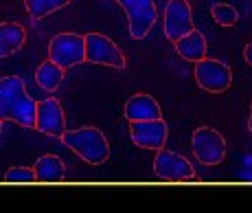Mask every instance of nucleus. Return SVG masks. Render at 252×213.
<instances>
[{
    "mask_svg": "<svg viewBox=\"0 0 252 213\" xmlns=\"http://www.w3.org/2000/svg\"><path fill=\"white\" fill-rule=\"evenodd\" d=\"M48 60L55 62L62 69H72V66L86 62V44L84 36L79 33H57L48 42Z\"/></svg>",
    "mask_w": 252,
    "mask_h": 213,
    "instance_id": "7ed1b4c3",
    "label": "nucleus"
},
{
    "mask_svg": "<svg viewBox=\"0 0 252 213\" xmlns=\"http://www.w3.org/2000/svg\"><path fill=\"white\" fill-rule=\"evenodd\" d=\"M84 44H86V62L90 64H99V66H110V69H125V55L119 46L110 40L103 33H86L84 36Z\"/></svg>",
    "mask_w": 252,
    "mask_h": 213,
    "instance_id": "20e7f679",
    "label": "nucleus"
},
{
    "mask_svg": "<svg viewBox=\"0 0 252 213\" xmlns=\"http://www.w3.org/2000/svg\"><path fill=\"white\" fill-rule=\"evenodd\" d=\"M60 139L66 147L72 149L88 165H103L110 158V143L99 128L88 125V128L79 130H66Z\"/></svg>",
    "mask_w": 252,
    "mask_h": 213,
    "instance_id": "f03ea898",
    "label": "nucleus"
},
{
    "mask_svg": "<svg viewBox=\"0 0 252 213\" xmlns=\"http://www.w3.org/2000/svg\"><path fill=\"white\" fill-rule=\"evenodd\" d=\"M244 60H246V64L252 66V42H248L244 48Z\"/></svg>",
    "mask_w": 252,
    "mask_h": 213,
    "instance_id": "aec40b11",
    "label": "nucleus"
},
{
    "mask_svg": "<svg viewBox=\"0 0 252 213\" xmlns=\"http://www.w3.org/2000/svg\"><path fill=\"white\" fill-rule=\"evenodd\" d=\"M129 137L134 145L143 149H160L164 147L169 139V125L160 119H147V121H129Z\"/></svg>",
    "mask_w": 252,
    "mask_h": 213,
    "instance_id": "1a4fd4ad",
    "label": "nucleus"
},
{
    "mask_svg": "<svg viewBox=\"0 0 252 213\" xmlns=\"http://www.w3.org/2000/svg\"><path fill=\"white\" fill-rule=\"evenodd\" d=\"M37 101L27 93L18 75L0 77V121H13L22 128H35Z\"/></svg>",
    "mask_w": 252,
    "mask_h": 213,
    "instance_id": "f257e3e1",
    "label": "nucleus"
},
{
    "mask_svg": "<svg viewBox=\"0 0 252 213\" xmlns=\"http://www.w3.org/2000/svg\"><path fill=\"white\" fill-rule=\"evenodd\" d=\"M154 174L160 180L169 182H182V180H195V169L193 165L178 152L160 147L154 158Z\"/></svg>",
    "mask_w": 252,
    "mask_h": 213,
    "instance_id": "0eeeda50",
    "label": "nucleus"
},
{
    "mask_svg": "<svg viewBox=\"0 0 252 213\" xmlns=\"http://www.w3.org/2000/svg\"><path fill=\"white\" fill-rule=\"evenodd\" d=\"M193 13L189 0H169L164 9V36L169 42H178L189 31H193Z\"/></svg>",
    "mask_w": 252,
    "mask_h": 213,
    "instance_id": "9d476101",
    "label": "nucleus"
},
{
    "mask_svg": "<svg viewBox=\"0 0 252 213\" xmlns=\"http://www.w3.org/2000/svg\"><path fill=\"white\" fill-rule=\"evenodd\" d=\"M191 149L202 165H220L226 158V139L215 128H197L191 137Z\"/></svg>",
    "mask_w": 252,
    "mask_h": 213,
    "instance_id": "39448f33",
    "label": "nucleus"
},
{
    "mask_svg": "<svg viewBox=\"0 0 252 213\" xmlns=\"http://www.w3.org/2000/svg\"><path fill=\"white\" fill-rule=\"evenodd\" d=\"M27 42V29L18 22H0V60L13 55Z\"/></svg>",
    "mask_w": 252,
    "mask_h": 213,
    "instance_id": "ddd939ff",
    "label": "nucleus"
},
{
    "mask_svg": "<svg viewBox=\"0 0 252 213\" xmlns=\"http://www.w3.org/2000/svg\"><path fill=\"white\" fill-rule=\"evenodd\" d=\"M195 81L206 93H224L232 84V71L220 60L202 57L195 62Z\"/></svg>",
    "mask_w": 252,
    "mask_h": 213,
    "instance_id": "423d86ee",
    "label": "nucleus"
},
{
    "mask_svg": "<svg viewBox=\"0 0 252 213\" xmlns=\"http://www.w3.org/2000/svg\"><path fill=\"white\" fill-rule=\"evenodd\" d=\"M211 16L220 27H235L237 20H239V13L232 4H226V2H217L213 4L211 9Z\"/></svg>",
    "mask_w": 252,
    "mask_h": 213,
    "instance_id": "a211bd4d",
    "label": "nucleus"
},
{
    "mask_svg": "<svg viewBox=\"0 0 252 213\" xmlns=\"http://www.w3.org/2000/svg\"><path fill=\"white\" fill-rule=\"evenodd\" d=\"M4 180L7 182H35V172L33 167H11L4 172Z\"/></svg>",
    "mask_w": 252,
    "mask_h": 213,
    "instance_id": "6ab92c4d",
    "label": "nucleus"
},
{
    "mask_svg": "<svg viewBox=\"0 0 252 213\" xmlns=\"http://www.w3.org/2000/svg\"><path fill=\"white\" fill-rule=\"evenodd\" d=\"M35 130H40L42 134L53 139H60L66 132V114L64 108L57 99H44L37 101L35 110Z\"/></svg>",
    "mask_w": 252,
    "mask_h": 213,
    "instance_id": "9b49d317",
    "label": "nucleus"
},
{
    "mask_svg": "<svg viewBox=\"0 0 252 213\" xmlns=\"http://www.w3.org/2000/svg\"><path fill=\"white\" fill-rule=\"evenodd\" d=\"M127 13V27L129 36L134 40H143L147 37V33L152 31V27L156 24V4L154 0H116Z\"/></svg>",
    "mask_w": 252,
    "mask_h": 213,
    "instance_id": "6e6552de",
    "label": "nucleus"
},
{
    "mask_svg": "<svg viewBox=\"0 0 252 213\" xmlns=\"http://www.w3.org/2000/svg\"><path fill=\"white\" fill-rule=\"evenodd\" d=\"M248 130H250V134H252V106H250V119H248Z\"/></svg>",
    "mask_w": 252,
    "mask_h": 213,
    "instance_id": "412c9836",
    "label": "nucleus"
},
{
    "mask_svg": "<svg viewBox=\"0 0 252 213\" xmlns=\"http://www.w3.org/2000/svg\"><path fill=\"white\" fill-rule=\"evenodd\" d=\"M70 2L72 0H24V7H27L29 16H31L33 20H42V18L68 7Z\"/></svg>",
    "mask_w": 252,
    "mask_h": 213,
    "instance_id": "f3484780",
    "label": "nucleus"
},
{
    "mask_svg": "<svg viewBox=\"0 0 252 213\" xmlns=\"http://www.w3.org/2000/svg\"><path fill=\"white\" fill-rule=\"evenodd\" d=\"M173 44H176L178 55H180L182 60H187V62H197V60H202V57H206V51H208V44H206L204 33L197 31V29L189 31L187 36L180 37L178 42H173Z\"/></svg>",
    "mask_w": 252,
    "mask_h": 213,
    "instance_id": "4468645a",
    "label": "nucleus"
},
{
    "mask_svg": "<svg viewBox=\"0 0 252 213\" xmlns=\"http://www.w3.org/2000/svg\"><path fill=\"white\" fill-rule=\"evenodd\" d=\"M0 128H2V121H0Z\"/></svg>",
    "mask_w": 252,
    "mask_h": 213,
    "instance_id": "4be33fe9",
    "label": "nucleus"
},
{
    "mask_svg": "<svg viewBox=\"0 0 252 213\" xmlns=\"http://www.w3.org/2000/svg\"><path fill=\"white\" fill-rule=\"evenodd\" d=\"M33 172H35V178L40 182H60L66 176V165L55 154H44L35 161Z\"/></svg>",
    "mask_w": 252,
    "mask_h": 213,
    "instance_id": "2eb2a0df",
    "label": "nucleus"
},
{
    "mask_svg": "<svg viewBox=\"0 0 252 213\" xmlns=\"http://www.w3.org/2000/svg\"><path fill=\"white\" fill-rule=\"evenodd\" d=\"M123 114L127 121H147V119H160L162 110L152 95L136 93L127 99V104H125V108H123Z\"/></svg>",
    "mask_w": 252,
    "mask_h": 213,
    "instance_id": "f8f14e48",
    "label": "nucleus"
},
{
    "mask_svg": "<svg viewBox=\"0 0 252 213\" xmlns=\"http://www.w3.org/2000/svg\"><path fill=\"white\" fill-rule=\"evenodd\" d=\"M64 72H66V69L57 66L55 62L46 60V62H42V64L37 66L35 81H37V86H40V88L48 90V93H55V90L60 88V84L64 81Z\"/></svg>",
    "mask_w": 252,
    "mask_h": 213,
    "instance_id": "dca6fc26",
    "label": "nucleus"
}]
</instances>
